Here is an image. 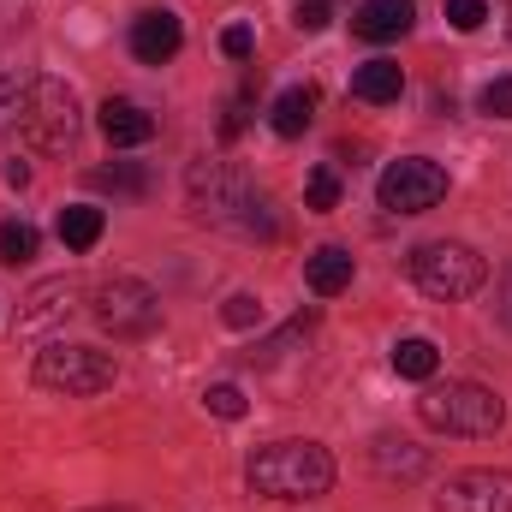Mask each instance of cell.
<instances>
[{"label":"cell","instance_id":"ac0fdd59","mask_svg":"<svg viewBox=\"0 0 512 512\" xmlns=\"http://www.w3.org/2000/svg\"><path fill=\"white\" fill-rule=\"evenodd\" d=\"M102 209H90V203H72V209H60V221H54V233H60V245L66 251H90L96 239H102Z\"/></svg>","mask_w":512,"mask_h":512},{"label":"cell","instance_id":"30bf717a","mask_svg":"<svg viewBox=\"0 0 512 512\" xmlns=\"http://www.w3.org/2000/svg\"><path fill=\"white\" fill-rule=\"evenodd\" d=\"M441 512H512V471H453L435 495Z\"/></svg>","mask_w":512,"mask_h":512},{"label":"cell","instance_id":"8fae6325","mask_svg":"<svg viewBox=\"0 0 512 512\" xmlns=\"http://www.w3.org/2000/svg\"><path fill=\"white\" fill-rule=\"evenodd\" d=\"M179 48H185V24H179L173 12H143V18L131 24V54H137L143 66H167Z\"/></svg>","mask_w":512,"mask_h":512},{"label":"cell","instance_id":"ffe728a7","mask_svg":"<svg viewBox=\"0 0 512 512\" xmlns=\"http://www.w3.org/2000/svg\"><path fill=\"white\" fill-rule=\"evenodd\" d=\"M90 185H96V191H114V197H143V191H149V173L131 167V161H114V167H96Z\"/></svg>","mask_w":512,"mask_h":512},{"label":"cell","instance_id":"5b68a950","mask_svg":"<svg viewBox=\"0 0 512 512\" xmlns=\"http://www.w3.org/2000/svg\"><path fill=\"white\" fill-rule=\"evenodd\" d=\"M114 358L96 352V346H66V340H48L36 352V387L48 393H66V399H90V393H108L114 387Z\"/></svg>","mask_w":512,"mask_h":512},{"label":"cell","instance_id":"83f0119b","mask_svg":"<svg viewBox=\"0 0 512 512\" xmlns=\"http://www.w3.org/2000/svg\"><path fill=\"white\" fill-rule=\"evenodd\" d=\"M221 54H227V60H251V54H256V36L245 30V24L221 30Z\"/></svg>","mask_w":512,"mask_h":512},{"label":"cell","instance_id":"6da1fadb","mask_svg":"<svg viewBox=\"0 0 512 512\" xmlns=\"http://www.w3.org/2000/svg\"><path fill=\"white\" fill-rule=\"evenodd\" d=\"M251 489L268 501H316L334 489V459L316 441H268L251 453Z\"/></svg>","mask_w":512,"mask_h":512},{"label":"cell","instance_id":"3957f363","mask_svg":"<svg viewBox=\"0 0 512 512\" xmlns=\"http://www.w3.org/2000/svg\"><path fill=\"white\" fill-rule=\"evenodd\" d=\"M417 417L435 435H465V441H489L507 423V399L483 382H447L417 393Z\"/></svg>","mask_w":512,"mask_h":512},{"label":"cell","instance_id":"4fadbf2b","mask_svg":"<svg viewBox=\"0 0 512 512\" xmlns=\"http://www.w3.org/2000/svg\"><path fill=\"white\" fill-rule=\"evenodd\" d=\"M411 0H364L358 12H352V36H364V42H399L405 30H411Z\"/></svg>","mask_w":512,"mask_h":512},{"label":"cell","instance_id":"8992f818","mask_svg":"<svg viewBox=\"0 0 512 512\" xmlns=\"http://www.w3.org/2000/svg\"><path fill=\"white\" fill-rule=\"evenodd\" d=\"M78 96H72V84H60V78H30V102H24V137L42 149V155H66L72 143H78Z\"/></svg>","mask_w":512,"mask_h":512},{"label":"cell","instance_id":"cb8c5ba5","mask_svg":"<svg viewBox=\"0 0 512 512\" xmlns=\"http://www.w3.org/2000/svg\"><path fill=\"white\" fill-rule=\"evenodd\" d=\"M477 114H489V120H512V78H489V84L477 90Z\"/></svg>","mask_w":512,"mask_h":512},{"label":"cell","instance_id":"5bb4252c","mask_svg":"<svg viewBox=\"0 0 512 512\" xmlns=\"http://www.w3.org/2000/svg\"><path fill=\"white\" fill-rule=\"evenodd\" d=\"M304 286H310L316 298H340V292L352 286V251H340V245L310 251L304 256Z\"/></svg>","mask_w":512,"mask_h":512},{"label":"cell","instance_id":"d4e9b609","mask_svg":"<svg viewBox=\"0 0 512 512\" xmlns=\"http://www.w3.org/2000/svg\"><path fill=\"white\" fill-rule=\"evenodd\" d=\"M221 316H227V328H262V298L256 292H233Z\"/></svg>","mask_w":512,"mask_h":512},{"label":"cell","instance_id":"9c48e42d","mask_svg":"<svg viewBox=\"0 0 512 512\" xmlns=\"http://www.w3.org/2000/svg\"><path fill=\"white\" fill-rule=\"evenodd\" d=\"M78 298H84V286H78L72 274L30 286V292H24V304H18V322H12V334H18V340H42V334L66 328V316L78 310Z\"/></svg>","mask_w":512,"mask_h":512},{"label":"cell","instance_id":"277c9868","mask_svg":"<svg viewBox=\"0 0 512 512\" xmlns=\"http://www.w3.org/2000/svg\"><path fill=\"white\" fill-rule=\"evenodd\" d=\"M411 280H417L429 298L459 304V298H471V292L489 280V262L471 251V245H459V239H435V245H417V251H411Z\"/></svg>","mask_w":512,"mask_h":512},{"label":"cell","instance_id":"9a60e30c","mask_svg":"<svg viewBox=\"0 0 512 512\" xmlns=\"http://www.w3.org/2000/svg\"><path fill=\"white\" fill-rule=\"evenodd\" d=\"M399 90H405V72H399V60H364V66L352 72V96H358V102H370V108L399 102Z\"/></svg>","mask_w":512,"mask_h":512},{"label":"cell","instance_id":"603a6c76","mask_svg":"<svg viewBox=\"0 0 512 512\" xmlns=\"http://www.w3.org/2000/svg\"><path fill=\"white\" fill-rule=\"evenodd\" d=\"M304 203H310L316 215H328V209L340 203V179H334V167H316V173L304 179Z\"/></svg>","mask_w":512,"mask_h":512},{"label":"cell","instance_id":"f1b7e54d","mask_svg":"<svg viewBox=\"0 0 512 512\" xmlns=\"http://www.w3.org/2000/svg\"><path fill=\"white\" fill-rule=\"evenodd\" d=\"M328 18H334V6L328 0H298V30H328Z\"/></svg>","mask_w":512,"mask_h":512},{"label":"cell","instance_id":"7402d4cb","mask_svg":"<svg viewBox=\"0 0 512 512\" xmlns=\"http://www.w3.org/2000/svg\"><path fill=\"white\" fill-rule=\"evenodd\" d=\"M42 245V233L30 221H0V262H30Z\"/></svg>","mask_w":512,"mask_h":512},{"label":"cell","instance_id":"2e32d148","mask_svg":"<svg viewBox=\"0 0 512 512\" xmlns=\"http://www.w3.org/2000/svg\"><path fill=\"white\" fill-rule=\"evenodd\" d=\"M370 459H376L382 477H405V483H417V477L429 471V453L411 447V441H399V435H382V441L370 447Z\"/></svg>","mask_w":512,"mask_h":512},{"label":"cell","instance_id":"ba28073f","mask_svg":"<svg viewBox=\"0 0 512 512\" xmlns=\"http://www.w3.org/2000/svg\"><path fill=\"white\" fill-rule=\"evenodd\" d=\"M376 197H382L387 215H423L447 197V167L429 161V155H405L376 179Z\"/></svg>","mask_w":512,"mask_h":512},{"label":"cell","instance_id":"e0dca14e","mask_svg":"<svg viewBox=\"0 0 512 512\" xmlns=\"http://www.w3.org/2000/svg\"><path fill=\"white\" fill-rule=\"evenodd\" d=\"M310 120H316V90H310V84H292V90H280V96H274L268 126L280 131V137H304Z\"/></svg>","mask_w":512,"mask_h":512},{"label":"cell","instance_id":"1f68e13d","mask_svg":"<svg viewBox=\"0 0 512 512\" xmlns=\"http://www.w3.org/2000/svg\"><path fill=\"white\" fill-rule=\"evenodd\" d=\"M501 316H507V328H512V268H507V280H501Z\"/></svg>","mask_w":512,"mask_h":512},{"label":"cell","instance_id":"7a4b0ae2","mask_svg":"<svg viewBox=\"0 0 512 512\" xmlns=\"http://www.w3.org/2000/svg\"><path fill=\"white\" fill-rule=\"evenodd\" d=\"M191 209L203 221H215V227H233V233H262V239L274 233L268 197L256 191L239 167H227V161H197L191 167Z\"/></svg>","mask_w":512,"mask_h":512},{"label":"cell","instance_id":"f546056e","mask_svg":"<svg viewBox=\"0 0 512 512\" xmlns=\"http://www.w3.org/2000/svg\"><path fill=\"white\" fill-rule=\"evenodd\" d=\"M239 131H245V96L227 102V120H221V137H239Z\"/></svg>","mask_w":512,"mask_h":512},{"label":"cell","instance_id":"7c38bea8","mask_svg":"<svg viewBox=\"0 0 512 512\" xmlns=\"http://www.w3.org/2000/svg\"><path fill=\"white\" fill-rule=\"evenodd\" d=\"M102 137H108L114 149H137V143L155 137V114H149L143 102H131V96H108V102H102Z\"/></svg>","mask_w":512,"mask_h":512},{"label":"cell","instance_id":"44dd1931","mask_svg":"<svg viewBox=\"0 0 512 512\" xmlns=\"http://www.w3.org/2000/svg\"><path fill=\"white\" fill-rule=\"evenodd\" d=\"M24 102H30V78L24 72H0V131L24 126Z\"/></svg>","mask_w":512,"mask_h":512},{"label":"cell","instance_id":"484cf974","mask_svg":"<svg viewBox=\"0 0 512 512\" xmlns=\"http://www.w3.org/2000/svg\"><path fill=\"white\" fill-rule=\"evenodd\" d=\"M203 405H209L215 417H227V423H233V417H245V393H239L233 382H215L209 393H203Z\"/></svg>","mask_w":512,"mask_h":512},{"label":"cell","instance_id":"4316f807","mask_svg":"<svg viewBox=\"0 0 512 512\" xmlns=\"http://www.w3.org/2000/svg\"><path fill=\"white\" fill-rule=\"evenodd\" d=\"M447 24L471 36V30H483V24H489V6H483V0H447Z\"/></svg>","mask_w":512,"mask_h":512},{"label":"cell","instance_id":"52a82bcc","mask_svg":"<svg viewBox=\"0 0 512 512\" xmlns=\"http://www.w3.org/2000/svg\"><path fill=\"white\" fill-rule=\"evenodd\" d=\"M90 316H96L114 340H143V334L161 328V298H155L149 280H137V274H114V280L96 286Z\"/></svg>","mask_w":512,"mask_h":512},{"label":"cell","instance_id":"4dcf8cb0","mask_svg":"<svg viewBox=\"0 0 512 512\" xmlns=\"http://www.w3.org/2000/svg\"><path fill=\"white\" fill-rule=\"evenodd\" d=\"M6 185L24 191V185H30V167H24V161H6Z\"/></svg>","mask_w":512,"mask_h":512},{"label":"cell","instance_id":"d6986e66","mask_svg":"<svg viewBox=\"0 0 512 512\" xmlns=\"http://www.w3.org/2000/svg\"><path fill=\"white\" fill-rule=\"evenodd\" d=\"M393 370H399L405 382H429V376L441 370V352H435V340H423V334L399 340V346H393Z\"/></svg>","mask_w":512,"mask_h":512}]
</instances>
